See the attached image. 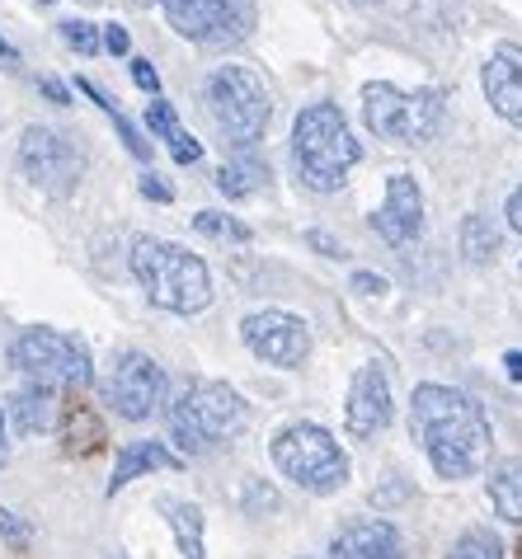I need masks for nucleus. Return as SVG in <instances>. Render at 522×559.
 <instances>
[{
    "mask_svg": "<svg viewBox=\"0 0 522 559\" xmlns=\"http://www.w3.org/2000/svg\"><path fill=\"white\" fill-rule=\"evenodd\" d=\"M273 465L306 493H340L348 485V456L320 424H292L273 438Z\"/></svg>",
    "mask_w": 522,
    "mask_h": 559,
    "instance_id": "7",
    "label": "nucleus"
},
{
    "mask_svg": "<svg viewBox=\"0 0 522 559\" xmlns=\"http://www.w3.org/2000/svg\"><path fill=\"white\" fill-rule=\"evenodd\" d=\"M448 559H503V540L489 526H471V532L456 536Z\"/></svg>",
    "mask_w": 522,
    "mask_h": 559,
    "instance_id": "24",
    "label": "nucleus"
},
{
    "mask_svg": "<svg viewBox=\"0 0 522 559\" xmlns=\"http://www.w3.org/2000/svg\"><path fill=\"white\" fill-rule=\"evenodd\" d=\"M61 43H67L71 52H81V57H95L104 48L99 28L90 24V20H67V24H61Z\"/></svg>",
    "mask_w": 522,
    "mask_h": 559,
    "instance_id": "27",
    "label": "nucleus"
},
{
    "mask_svg": "<svg viewBox=\"0 0 522 559\" xmlns=\"http://www.w3.org/2000/svg\"><path fill=\"white\" fill-rule=\"evenodd\" d=\"M132 81H137V90H146V95H161V75L146 57H132Z\"/></svg>",
    "mask_w": 522,
    "mask_h": 559,
    "instance_id": "29",
    "label": "nucleus"
},
{
    "mask_svg": "<svg viewBox=\"0 0 522 559\" xmlns=\"http://www.w3.org/2000/svg\"><path fill=\"white\" fill-rule=\"evenodd\" d=\"M344 424H348L353 438H377V432L391 424V381L377 362H367L358 377H353Z\"/></svg>",
    "mask_w": 522,
    "mask_h": 559,
    "instance_id": "14",
    "label": "nucleus"
},
{
    "mask_svg": "<svg viewBox=\"0 0 522 559\" xmlns=\"http://www.w3.org/2000/svg\"><path fill=\"white\" fill-rule=\"evenodd\" d=\"M109 559H128V555H109Z\"/></svg>",
    "mask_w": 522,
    "mask_h": 559,
    "instance_id": "42",
    "label": "nucleus"
},
{
    "mask_svg": "<svg viewBox=\"0 0 522 559\" xmlns=\"http://www.w3.org/2000/svg\"><path fill=\"white\" fill-rule=\"evenodd\" d=\"M503 367H509V377H513V381H522V348H513L509 357H503Z\"/></svg>",
    "mask_w": 522,
    "mask_h": 559,
    "instance_id": "38",
    "label": "nucleus"
},
{
    "mask_svg": "<svg viewBox=\"0 0 522 559\" xmlns=\"http://www.w3.org/2000/svg\"><path fill=\"white\" fill-rule=\"evenodd\" d=\"M485 99L489 108L513 122V128H522V48H513V43H503V48H495V57L485 61Z\"/></svg>",
    "mask_w": 522,
    "mask_h": 559,
    "instance_id": "16",
    "label": "nucleus"
},
{
    "mask_svg": "<svg viewBox=\"0 0 522 559\" xmlns=\"http://www.w3.org/2000/svg\"><path fill=\"white\" fill-rule=\"evenodd\" d=\"M38 90H43V95H48L52 104H71V95H67V85H61V81H52V75H43V81H38Z\"/></svg>",
    "mask_w": 522,
    "mask_h": 559,
    "instance_id": "35",
    "label": "nucleus"
},
{
    "mask_svg": "<svg viewBox=\"0 0 522 559\" xmlns=\"http://www.w3.org/2000/svg\"><path fill=\"white\" fill-rule=\"evenodd\" d=\"M10 418H14V428H20V432H48L57 424V395L48 391V385L28 381V385L14 391Z\"/></svg>",
    "mask_w": 522,
    "mask_h": 559,
    "instance_id": "19",
    "label": "nucleus"
},
{
    "mask_svg": "<svg viewBox=\"0 0 522 559\" xmlns=\"http://www.w3.org/2000/svg\"><path fill=\"white\" fill-rule=\"evenodd\" d=\"M179 465H183V461H179L165 442H122L118 465H114V479H109V499L128 489L137 475H151V471H179Z\"/></svg>",
    "mask_w": 522,
    "mask_h": 559,
    "instance_id": "17",
    "label": "nucleus"
},
{
    "mask_svg": "<svg viewBox=\"0 0 522 559\" xmlns=\"http://www.w3.org/2000/svg\"><path fill=\"white\" fill-rule=\"evenodd\" d=\"M503 216H509V226L522 236V189H513V193H509V207H503Z\"/></svg>",
    "mask_w": 522,
    "mask_h": 559,
    "instance_id": "37",
    "label": "nucleus"
},
{
    "mask_svg": "<svg viewBox=\"0 0 522 559\" xmlns=\"http://www.w3.org/2000/svg\"><path fill=\"white\" fill-rule=\"evenodd\" d=\"M43 5H52V0H43Z\"/></svg>",
    "mask_w": 522,
    "mask_h": 559,
    "instance_id": "43",
    "label": "nucleus"
},
{
    "mask_svg": "<svg viewBox=\"0 0 522 559\" xmlns=\"http://www.w3.org/2000/svg\"><path fill=\"white\" fill-rule=\"evenodd\" d=\"M353 292H363V297H381V292H387V277H377V273H353Z\"/></svg>",
    "mask_w": 522,
    "mask_h": 559,
    "instance_id": "33",
    "label": "nucleus"
},
{
    "mask_svg": "<svg viewBox=\"0 0 522 559\" xmlns=\"http://www.w3.org/2000/svg\"><path fill=\"white\" fill-rule=\"evenodd\" d=\"M146 128L161 136V142H170V155H175V165H198L203 160V142L198 136H189L179 128V118H175V104H165V99H151L146 104Z\"/></svg>",
    "mask_w": 522,
    "mask_h": 559,
    "instance_id": "18",
    "label": "nucleus"
},
{
    "mask_svg": "<svg viewBox=\"0 0 522 559\" xmlns=\"http://www.w3.org/2000/svg\"><path fill=\"white\" fill-rule=\"evenodd\" d=\"M0 540L14 550V555H24L28 550V540H34V526H28L20 512H10V508H0Z\"/></svg>",
    "mask_w": 522,
    "mask_h": 559,
    "instance_id": "28",
    "label": "nucleus"
},
{
    "mask_svg": "<svg viewBox=\"0 0 522 559\" xmlns=\"http://www.w3.org/2000/svg\"><path fill=\"white\" fill-rule=\"evenodd\" d=\"M193 230L198 236H207V240H232V245H250L254 240V230L245 222H236V216H226V212H198Z\"/></svg>",
    "mask_w": 522,
    "mask_h": 559,
    "instance_id": "23",
    "label": "nucleus"
},
{
    "mask_svg": "<svg viewBox=\"0 0 522 559\" xmlns=\"http://www.w3.org/2000/svg\"><path fill=\"white\" fill-rule=\"evenodd\" d=\"M10 461V447H5V409H0V465Z\"/></svg>",
    "mask_w": 522,
    "mask_h": 559,
    "instance_id": "39",
    "label": "nucleus"
},
{
    "mask_svg": "<svg viewBox=\"0 0 522 559\" xmlns=\"http://www.w3.org/2000/svg\"><path fill=\"white\" fill-rule=\"evenodd\" d=\"M128 263H132V277L151 297V306L170 310V316H198V310L212 301L207 263L198 254H189L183 245L156 240V236H137Z\"/></svg>",
    "mask_w": 522,
    "mask_h": 559,
    "instance_id": "4",
    "label": "nucleus"
},
{
    "mask_svg": "<svg viewBox=\"0 0 522 559\" xmlns=\"http://www.w3.org/2000/svg\"><path fill=\"white\" fill-rule=\"evenodd\" d=\"M240 338L269 367H301L311 357V324L292 310H254L240 320Z\"/></svg>",
    "mask_w": 522,
    "mask_h": 559,
    "instance_id": "12",
    "label": "nucleus"
},
{
    "mask_svg": "<svg viewBox=\"0 0 522 559\" xmlns=\"http://www.w3.org/2000/svg\"><path fill=\"white\" fill-rule=\"evenodd\" d=\"M165 418H170V438L183 456H203L222 442H236L245 424H250V409L236 385L226 381H183L175 400H165Z\"/></svg>",
    "mask_w": 522,
    "mask_h": 559,
    "instance_id": "3",
    "label": "nucleus"
},
{
    "mask_svg": "<svg viewBox=\"0 0 522 559\" xmlns=\"http://www.w3.org/2000/svg\"><path fill=\"white\" fill-rule=\"evenodd\" d=\"M104 405H109L118 418H128V424H146V418H156L165 409V395H170V377H165V367L156 357L137 353V348H122L114 353L109 362V377H104Z\"/></svg>",
    "mask_w": 522,
    "mask_h": 559,
    "instance_id": "9",
    "label": "nucleus"
},
{
    "mask_svg": "<svg viewBox=\"0 0 522 559\" xmlns=\"http://www.w3.org/2000/svg\"><path fill=\"white\" fill-rule=\"evenodd\" d=\"M10 362L24 371L28 381L38 385H71V391H85L95 381V357H90L85 338L48 330V324H34L10 344Z\"/></svg>",
    "mask_w": 522,
    "mask_h": 559,
    "instance_id": "8",
    "label": "nucleus"
},
{
    "mask_svg": "<svg viewBox=\"0 0 522 559\" xmlns=\"http://www.w3.org/2000/svg\"><path fill=\"white\" fill-rule=\"evenodd\" d=\"M363 160L340 104H306L292 122V169L311 193H340L348 169Z\"/></svg>",
    "mask_w": 522,
    "mask_h": 559,
    "instance_id": "2",
    "label": "nucleus"
},
{
    "mask_svg": "<svg viewBox=\"0 0 522 559\" xmlns=\"http://www.w3.org/2000/svg\"><path fill=\"white\" fill-rule=\"evenodd\" d=\"M20 175L43 193L71 198L85 179V151L75 146L67 132L34 122V128H24V136H20Z\"/></svg>",
    "mask_w": 522,
    "mask_h": 559,
    "instance_id": "10",
    "label": "nucleus"
},
{
    "mask_svg": "<svg viewBox=\"0 0 522 559\" xmlns=\"http://www.w3.org/2000/svg\"><path fill=\"white\" fill-rule=\"evenodd\" d=\"M170 522V532L179 540V555L183 559H207V546H203V508L198 503H183V499H161L156 503Z\"/></svg>",
    "mask_w": 522,
    "mask_h": 559,
    "instance_id": "21",
    "label": "nucleus"
},
{
    "mask_svg": "<svg viewBox=\"0 0 522 559\" xmlns=\"http://www.w3.org/2000/svg\"><path fill=\"white\" fill-rule=\"evenodd\" d=\"M217 193L222 198H250V193H259L269 183V165L259 160L254 151H236L232 160H226L222 169H217Z\"/></svg>",
    "mask_w": 522,
    "mask_h": 559,
    "instance_id": "20",
    "label": "nucleus"
},
{
    "mask_svg": "<svg viewBox=\"0 0 522 559\" xmlns=\"http://www.w3.org/2000/svg\"><path fill=\"white\" fill-rule=\"evenodd\" d=\"M330 550H334V559H401L405 540L387 518H358L334 532Z\"/></svg>",
    "mask_w": 522,
    "mask_h": 559,
    "instance_id": "15",
    "label": "nucleus"
},
{
    "mask_svg": "<svg viewBox=\"0 0 522 559\" xmlns=\"http://www.w3.org/2000/svg\"><path fill=\"white\" fill-rule=\"evenodd\" d=\"M306 245H311V250H320L325 259H344V245L334 240V236H325V230H311V236H306Z\"/></svg>",
    "mask_w": 522,
    "mask_h": 559,
    "instance_id": "32",
    "label": "nucleus"
},
{
    "mask_svg": "<svg viewBox=\"0 0 522 559\" xmlns=\"http://www.w3.org/2000/svg\"><path fill=\"white\" fill-rule=\"evenodd\" d=\"M462 250H466V259L485 263L489 254L499 250V230L489 226L485 216H466V226H462Z\"/></svg>",
    "mask_w": 522,
    "mask_h": 559,
    "instance_id": "25",
    "label": "nucleus"
},
{
    "mask_svg": "<svg viewBox=\"0 0 522 559\" xmlns=\"http://www.w3.org/2000/svg\"><path fill=\"white\" fill-rule=\"evenodd\" d=\"M358 5H377V0H358Z\"/></svg>",
    "mask_w": 522,
    "mask_h": 559,
    "instance_id": "41",
    "label": "nucleus"
},
{
    "mask_svg": "<svg viewBox=\"0 0 522 559\" xmlns=\"http://www.w3.org/2000/svg\"><path fill=\"white\" fill-rule=\"evenodd\" d=\"M99 38H104V52H114V57H128V48H132V38H128V28L122 24H109Z\"/></svg>",
    "mask_w": 522,
    "mask_h": 559,
    "instance_id": "31",
    "label": "nucleus"
},
{
    "mask_svg": "<svg viewBox=\"0 0 522 559\" xmlns=\"http://www.w3.org/2000/svg\"><path fill=\"white\" fill-rule=\"evenodd\" d=\"M442 118H448V95L442 90H395L391 81L363 85V122L381 142L424 146L438 136Z\"/></svg>",
    "mask_w": 522,
    "mask_h": 559,
    "instance_id": "5",
    "label": "nucleus"
},
{
    "mask_svg": "<svg viewBox=\"0 0 522 559\" xmlns=\"http://www.w3.org/2000/svg\"><path fill=\"white\" fill-rule=\"evenodd\" d=\"M81 90H85V95H90V99H95V104L104 108V114H109V118H114V128L122 132V142H128V151L137 155V160H151V142H146V136H142V132H137V128H132V122H128V118H122V114H118V108H114L109 99H104V95H99V90H95V85H90V81H81Z\"/></svg>",
    "mask_w": 522,
    "mask_h": 559,
    "instance_id": "26",
    "label": "nucleus"
},
{
    "mask_svg": "<svg viewBox=\"0 0 522 559\" xmlns=\"http://www.w3.org/2000/svg\"><path fill=\"white\" fill-rule=\"evenodd\" d=\"M489 503L499 508V518L522 522V456L503 461L495 475H489Z\"/></svg>",
    "mask_w": 522,
    "mask_h": 559,
    "instance_id": "22",
    "label": "nucleus"
},
{
    "mask_svg": "<svg viewBox=\"0 0 522 559\" xmlns=\"http://www.w3.org/2000/svg\"><path fill=\"white\" fill-rule=\"evenodd\" d=\"M203 99H207L212 122L226 132V142L236 151H254V142L264 136L269 118H273L264 75L250 67H217L203 85Z\"/></svg>",
    "mask_w": 522,
    "mask_h": 559,
    "instance_id": "6",
    "label": "nucleus"
},
{
    "mask_svg": "<svg viewBox=\"0 0 522 559\" xmlns=\"http://www.w3.org/2000/svg\"><path fill=\"white\" fill-rule=\"evenodd\" d=\"M137 193H142V198H151V203H170V183H161V175H151V169H146V175L142 179H137Z\"/></svg>",
    "mask_w": 522,
    "mask_h": 559,
    "instance_id": "30",
    "label": "nucleus"
},
{
    "mask_svg": "<svg viewBox=\"0 0 522 559\" xmlns=\"http://www.w3.org/2000/svg\"><path fill=\"white\" fill-rule=\"evenodd\" d=\"M245 508H250V512H259V508H278V493L250 485V499H245Z\"/></svg>",
    "mask_w": 522,
    "mask_h": 559,
    "instance_id": "34",
    "label": "nucleus"
},
{
    "mask_svg": "<svg viewBox=\"0 0 522 559\" xmlns=\"http://www.w3.org/2000/svg\"><path fill=\"white\" fill-rule=\"evenodd\" d=\"M410 432L419 438L428 465L442 479H471L485 471L489 461V418L471 395L452 391V385L424 381L410 400Z\"/></svg>",
    "mask_w": 522,
    "mask_h": 559,
    "instance_id": "1",
    "label": "nucleus"
},
{
    "mask_svg": "<svg viewBox=\"0 0 522 559\" xmlns=\"http://www.w3.org/2000/svg\"><path fill=\"white\" fill-rule=\"evenodd\" d=\"M179 38L198 48H236L254 28V0H161Z\"/></svg>",
    "mask_w": 522,
    "mask_h": 559,
    "instance_id": "11",
    "label": "nucleus"
},
{
    "mask_svg": "<svg viewBox=\"0 0 522 559\" xmlns=\"http://www.w3.org/2000/svg\"><path fill=\"white\" fill-rule=\"evenodd\" d=\"M372 230L387 245H395V250L410 245L424 230V193H419V183H414L410 175H391L387 179V203L372 212Z\"/></svg>",
    "mask_w": 522,
    "mask_h": 559,
    "instance_id": "13",
    "label": "nucleus"
},
{
    "mask_svg": "<svg viewBox=\"0 0 522 559\" xmlns=\"http://www.w3.org/2000/svg\"><path fill=\"white\" fill-rule=\"evenodd\" d=\"M0 57H5V61H10V67H20V52H14V48H10V43H5V38H0Z\"/></svg>",
    "mask_w": 522,
    "mask_h": 559,
    "instance_id": "40",
    "label": "nucleus"
},
{
    "mask_svg": "<svg viewBox=\"0 0 522 559\" xmlns=\"http://www.w3.org/2000/svg\"><path fill=\"white\" fill-rule=\"evenodd\" d=\"M405 493H410V485H387V489H377V493H372V503H377V508H387V503H401Z\"/></svg>",
    "mask_w": 522,
    "mask_h": 559,
    "instance_id": "36",
    "label": "nucleus"
}]
</instances>
